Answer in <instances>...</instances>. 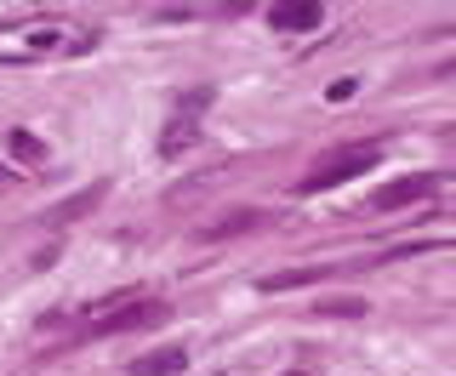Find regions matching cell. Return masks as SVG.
<instances>
[{"label":"cell","mask_w":456,"mask_h":376,"mask_svg":"<svg viewBox=\"0 0 456 376\" xmlns=\"http://www.w3.org/2000/svg\"><path fill=\"white\" fill-rule=\"evenodd\" d=\"M377 160H382L377 143H348V149H331V154H320V166H314L303 183H297V194H325V188H337V183L370 171Z\"/></svg>","instance_id":"6da1fadb"},{"label":"cell","mask_w":456,"mask_h":376,"mask_svg":"<svg viewBox=\"0 0 456 376\" xmlns=\"http://www.w3.org/2000/svg\"><path fill=\"white\" fill-rule=\"evenodd\" d=\"M206 109H211V92H206V86H194V92L177 103V114H171V126H166V137H160V154H183V149H189V143L200 137V114H206Z\"/></svg>","instance_id":"7a4b0ae2"},{"label":"cell","mask_w":456,"mask_h":376,"mask_svg":"<svg viewBox=\"0 0 456 376\" xmlns=\"http://www.w3.org/2000/svg\"><path fill=\"white\" fill-rule=\"evenodd\" d=\"M439 188V177H399L388 188H377L370 194V211H399V206H417V200H428Z\"/></svg>","instance_id":"3957f363"},{"label":"cell","mask_w":456,"mask_h":376,"mask_svg":"<svg viewBox=\"0 0 456 376\" xmlns=\"http://www.w3.org/2000/svg\"><path fill=\"white\" fill-rule=\"evenodd\" d=\"M268 23L285 29V35H303V29H320L325 23V12L314 6V0H291V6H274V12H268Z\"/></svg>","instance_id":"277c9868"},{"label":"cell","mask_w":456,"mask_h":376,"mask_svg":"<svg viewBox=\"0 0 456 376\" xmlns=\"http://www.w3.org/2000/svg\"><path fill=\"white\" fill-rule=\"evenodd\" d=\"M183 365H189V348H160V354H142L132 376H177Z\"/></svg>","instance_id":"5b68a950"},{"label":"cell","mask_w":456,"mask_h":376,"mask_svg":"<svg viewBox=\"0 0 456 376\" xmlns=\"http://www.w3.org/2000/svg\"><path fill=\"white\" fill-rule=\"evenodd\" d=\"M6 149L18 154V160H28V166H46V143H40L35 132H12V137H6Z\"/></svg>","instance_id":"8992f818"},{"label":"cell","mask_w":456,"mask_h":376,"mask_svg":"<svg viewBox=\"0 0 456 376\" xmlns=\"http://www.w3.org/2000/svg\"><path fill=\"white\" fill-rule=\"evenodd\" d=\"M308 280H320V268H285V274H268L263 291H297V285H308Z\"/></svg>","instance_id":"52a82bcc"},{"label":"cell","mask_w":456,"mask_h":376,"mask_svg":"<svg viewBox=\"0 0 456 376\" xmlns=\"http://www.w3.org/2000/svg\"><path fill=\"white\" fill-rule=\"evenodd\" d=\"M263 223V211H246V217H223V223L206 228V240H223V234H240V228H256Z\"/></svg>","instance_id":"ba28073f"},{"label":"cell","mask_w":456,"mask_h":376,"mask_svg":"<svg viewBox=\"0 0 456 376\" xmlns=\"http://www.w3.org/2000/svg\"><path fill=\"white\" fill-rule=\"evenodd\" d=\"M320 314H365V302H320Z\"/></svg>","instance_id":"9c48e42d"},{"label":"cell","mask_w":456,"mask_h":376,"mask_svg":"<svg viewBox=\"0 0 456 376\" xmlns=\"http://www.w3.org/2000/svg\"><path fill=\"white\" fill-rule=\"evenodd\" d=\"M354 92H360V86H354V80H337V86H331V103H348Z\"/></svg>","instance_id":"30bf717a"},{"label":"cell","mask_w":456,"mask_h":376,"mask_svg":"<svg viewBox=\"0 0 456 376\" xmlns=\"http://www.w3.org/2000/svg\"><path fill=\"white\" fill-rule=\"evenodd\" d=\"M0 183H6V166H0Z\"/></svg>","instance_id":"8fae6325"},{"label":"cell","mask_w":456,"mask_h":376,"mask_svg":"<svg viewBox=\"0 0 456 376\" xmlns=\"http://www.w3.org/2000/svg\"><path fill=\"white\" fill-rule=\"evenodd\" d=\"M291 376H303V371H291Z\"/></svg>","instance_id":"7c38bea8"}]
</instances>
